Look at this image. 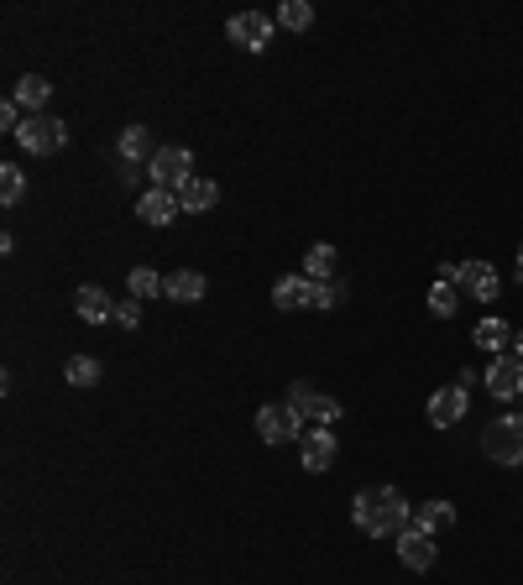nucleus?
I'll return each instance as SVG.
<instances>
[{
  "label": "nucleus",
  "instance_id": "f257e3e1",
  "mask_svg": "<svg viewBox=\"0 0 523 585\" xmlns=\"http://www.w3.org/2000/svg\"><path fill=\"white\" fill-rule=\"evenodd\" d=\"M351 518H356V528L367 533V538H398L408 523H414L398 486H367V491H356Z\"/></svg>",
  "mask_w": 523,
  "mask_h": 585
},
{
  "label": "nucleus",
  "instance_id": "f03ea898",
  "mask_svg": "<svg viewBox=\"0 0 523 585\" xmlns=\"http://www.w3.org/2000/svg\"><path fill=\"white\" fill-rule=\"evenodd\" d=\"M482 450H487V460H497V465H523V418H518V413L492 418L487 434H482Z\"/></svg>",
  "mask_w": 523,
  "mask_h": 585
},
{
  "label": "nucleus",
  "instance_id": "7ed1b4c3",
  "mask_svg": "<svg viewBox=\"0 0 523 585\" xmlns=\"http://www.w3.org/2000/svg\"><path fill=\"white\" fill-rule=\"evenodd\" d=\"M16 142L27 147L32 157H53V152L68 147V126L58 121V115H27L21 131H16Z\"/></svg>",
  "mask_w": 523,
  "mask_h": 585
},
{
  "label": "nucleus",
  "instance_id": "20e7f679",
  "mask_svg": "<svg viewBox=\"0 0 523 585\" xmlns=\"http://www.w3.org/2000/svg\"><path fill=\"white\" fill-rule=\"evenodd\" d=\"M152 189H168V194H178L184 183L194 178V157H189V147H163L152 157Z\"/></svg>",
  "mask_w": 523,
  "mask_h": 585
},
{
  "label": "nucleus",
  "instance_id": "39448f33",
  "mask_svg": "<svg viewBox=\"0 0 523 585\" xmlns=\"http://www.w3.org/2000/svg\"><path fill=\"white\" fill-rule=\"evenodd\" d=\"M272 32H278V21L262 16V11H241V16L225 21V37H231L236 48H246V53H262L272 42Z\"/></svg>",
  "mask_w": 523,
  "mask_h": 585
},
{
  "label": "nucleus",
  "instance_id": "423d86ee",
  "mask_svg": "<svg viewBox=\"0 0 523 585\" xmlns=\"http://www.w3.org/2000/svg\"><path fill=\"white\" fill-rule=\"evenodd\" d=\"M257 434L267 444H288V439H304V418L293 413L288 403H262L257 408Z\"/></svg>",
  "mask_w": 523,
  "mask_h": 585
},
{
  "label": "nucleus",
  "instance_id": "0eeeda50",
  "mask_svg": "<svg viewBox=\"0 0 523 585\" xmlns=\"http://www.w3.org/2000/svg\"><path fill=\"white\" fill-rule=\"evenodd\" d=\"M288 408L299 413V418H314V429H330L335 418H340V403H335V397L314 392L309 382H293V387H288Z\"/></svg>",
  "mask_w": 523,
  "mask_h": 585
},
{
  "label": "nucleus",
  "instance_id": "6e6552de",
  "mask_svg": "<svg viewBox=\"0 0 523 585\" xmlns=\"http://www.w3.org/2000/svg\"><path fill=\"white\" fill-rule=\"evenodd\" d=\"M398 559L408 570H435V533H424L419 523H408L398 533Z\"/></svg>",
  "mask_w": 523,
  "mask_h": 585
},
{
  "label": "nucleus",
  "instance_id": "1a4fd4ad",
  "mask_svg": "<svg viewBox=\"0 0 523 585\" xmlns=\"http://www.w3.org/2000/svg\"><path fill=\"white\" fill-rule=\"evenodd\" d=\"M487 392L492 397H518L523 392V361L518 356H492V366H487Z\"/></svg>",
  "mask_w": 523,
  "mask_h": 585
},
{
  "label": "nucleus",
  "instance_id": "9d476101",
  "mask_svg": "<svg viewBox=\"0 0 523 585\" xmlns=\"http://www.w3.org/2000/svg\"><path fill=\"white\" fill-rule=\"evenodd\" d=\"M466 403H471L466 387H440L435 397H429V424H435V429L461 424V418H466Z\"/></svg>",
  "mask_w": 523,
  "mask_h": 585
},
{
  "label": "nucleus",
  "instance_id": "9b49d317",
  "mask_svg": "<svg viewBox=\"0 0 523 585\" xmlns=\"http://www.w3.org/2000/svg\"><path fill=\"white\" fill-rule=\"evenodd\" d=\"M116 152H121V162H131V168H152V157L163 152L152 142V131L147 126H126L121 131V142H116Z\"/></svg>",
  "mask_w": 523,
  "mask_h": 585
},
{
  "label": "nucleus",
  "instance_id": "f8f14e48",
  "mask_svg": "<svg viewBox=\"0 0 523 585\" xmlns=\"http://www.w3.org/2000/svg\"><path fill=\"white\" fill-rule=\"evenodd\" d=\"M299 450H304V471L320 476V471H330V465H335V434L330 429H309L299 439Z\"/></svg>",
  "mask_w": 523,
  "mask_h": 585
},
{
  "label": "nucleus",
  "instance_id": "ddd939ff",
  "mask_svg": "<svg viewBox=\"0 0 523 585\" xmlns=\"http://www.w3.org/2000/svg\"><path fill=\"white\" fill-rule=\"evenodd\" d=\"M456 288H466L471 298H497V267L492 262H461L456 267Z\"/></svg>",
  "mask_w": 523,
  "mask_h": 585
},
{
  "label": "nucleus",
  "instance_id": "4468645a",
  "mask_svg": "<svg viewBox=\"0 0 523 585\" xmlns=\"http://www.w3.org/2000/svg\"><path fill=\"white\" fill-rule=\"evenodd\" d=\"M314 293H320V283H309V277H278L272 303L278 309H314Z\"/></svg>",
  "mask_w": 523,
  "mask_h": 585
},
{
  "label": "nucleus",
  "instance_id": "2eb2a0df",
  "mask_svg": "<svg viewBox=\"0 0 523 585\" xmlns=\"http://www.w3.org/2000/svg\"><path fill=\"white\" fill-rule=\"evenodd\" d=\"M74 309H79V319H84V324H105V319H116V303H110V293H105V288H95V283H84V288L74 293Z\"/></svg>",
  "mask_w": 523,
  "mask_h": 585
},
{
  "label": "nucleus",
  "instance_id": "dca6fc26",
  "mask_svg": "<svg viewBox=\"0 0 523 585\" xmlns=\"http://www.w3.org/2000/svg\"><path fill=\"white\" fill-rule=\"evenodd\" d=\"M178 209L184 204H178V194H168V189H147L142 199H136V215H142L147 225H168Z\"/></svg>",
  "mask_w": 523,
  "mask_h": 585
},
{
  "label": "nucleus",
  "instance_id": "f3484780",
  "mask_svg": "<svg viewBox=\"0 0 523 585\" xmlns=\"http://www.w3.org/2000/svg\"><path fill=\"white\" fill-rule=\"evenodd\" d=\"M178 204H184L189 215H204V209H215V204H220V183L194 173V178L184 183V189H178Z\"/></svg>",
  "mask_w": 523,
  "mask_h": 585
},
{
  "label": "nucleus",
  "instance_id": "a211bd4d",
  "mask_svg": "<svg viewBox=\"0 0 523 585\" xmlns=\"http://www.w3.org/2000/svg\"><path fill=\"white\" fill-rule=\"evenodd\" d=\"M21 110H27V115H48V100H53V84L48 79H42V74H27V79H21L16 84V95H11Z\"/></svg>",
  "mask_w": 523,
  "mask_h": 585
},
{
  "label": "nucleus",
  "instance_id": "6ab92c4d",
  "mask_svg": "<svg viewBox=\"0 0 523 585\" xmlns=\"http://www.w3.org/2000/svg\"><path fill=\"white\" fill-rule=\"evenodd\" d=\"M168 298L173 303H199L204 298V272H194V267L168 272Z\"/></svg>",
  "mask_w": 523,
  "mask_h": 585
},
{
  "label": "nucleus",
  "instance_id": "aec40b11",
  "mask_svg": "<svg viewBox=\"0 0 523 585\" xmlns=\"http://www.w3.org/2000/svg\"><path fill=\"white\" fill-rule=\"evenodd\" d=\"M414 523L424 533H445V528H456V507H450V502H419L414 507Z\"/></svg>",
  "mask_w": 523,
  "mask_h": 585
},
{
  "label": "nucleus",
  "instance_id": "412c9836",
  "mask_svg": "<svg viewBox=\"0 0 523 585\" xmlns=\"http://www.w3.org/2000/svg\"><path fill=\"white\" fill-rule=\"evenodd\" d=\"M272 21H278L283 32H309L314 27V6L309 0H283V6L272 11Z\"/></svg>",
  "mask_w": 523,
  "mask_h": 585
},
{
  "label": "nucleus",
  "instance_id": "4be33fe9",
  "mask_svg": "<svg viewBox=\"0 0 523 585\" xmlns=\"http://www.w3.org/2000/svg\"><path fill=\"white\" fill-rule=\"evenodd\" d=\"M126 288H131V298H157V293H168V277H157V267H131Z\"/></svg>",
  "mask_w": 523,
  "mask_h": 585
},
{
  "label": "nucleus",
  "instance_id": "5701e85b",
  "mask_svg": "<svg viewBox=\"0 0 523 585\" xmlns=\"http://www.w3.org/2000/svg\"><path fill=\"white\" fill-rule=\"evenodd\" d=\"M335 272V246H309L304 251V277H309V283H325V277Z\"/></svg>",
  "mask_w": 523,
  "mask_h": 585
},
{
  "label": "nucleus",
  "instance_id": "b1692460",
  "mask_svg": "<svg viewBox=\"0 0 523 585\" xmlns=\"http://www.w3.org/2000/svg\"><path fill=\"white\" fill-rule=\"evenodd\" d=\"M21 199H27V173H21V168H11V162H6V168H0V204H6V209H16Z\"/></svg>",
  "mask_w": 523,
  "mask_h": 585
},
{
  "label": "nucleus",
  "instance_id": "393cba45",
  "mask_svg": "<svg viewBox=\"0 0 523 585\" xmlns=\"http://www.w3.org/2000/svg\"><path fill=\"white\" fill-rule=\"evenodd\" d=\"M63 377H68V387H95V382H100V361H95V356H74Z\"/></svg>",
  "mask_w": 523,
  "mask_h": 585
},
{
  "label": "nucleus",
  "instance_id": "a878e982",
  "mask_svg": "<svg viewBox=\"0 0 523 585\" xmlns=\"http://www.w3.org/2000/svg\"><path fill=\"white\" fill-rule=\"evenodd\" d=\"M508 335H513V330H508L503 319H482V324H476V345H482V350H492V356L508 345Z\"/></svg>",
  "mask_w": 523,
  "mask_h": 585
},
{
  "label": "nucleus",
  "instance_id": "bb28decb",
  "mask_svg": "<svg viewBox=\"0 0 523 585\" xmlns=\"http://www.w3.org/2000/svg\"><path fill=\"white\" fill-rule=\"evenodd\" d=\"M429 314H435V319L456 314V293H450V283H435V293H429Z\"/></svg>",
  "mask_w": 523,
  "mask_h": 585
},
{
  "label": "nucleus",
  "instance_id": "cd10ccee",
  "mask_svg": "<svg viewBox=\"0 0 523 585\" xmlns=\"http://www.w3.org/2000/svg\"><path fill=\"white\" fill-rule=\"evenodd\" d=\"M116 324H121V330H136V324H142V298L116 303Z\"/></svg>",
  "mask_w": 523,
  "mask_h": 585
},
{
  "label": "nucleus",
  "instance_id": "c85d7f7f",
  "mask_svg": "<svg viewBox=\"0 0 523 585\" xmlns=\"http://www.w3.org/2000/svg\"><path fill=\"white\" fill-rule=\"evenodd\" d=\"M518 361H523V335H518Z\"/></svg>",
  "mask_w": 523,
  "mask_h": 585
},
{
  "label": "nucleus",
  "instance_id": "c756f323",
  "mask_svg": "<svg viewBox=\"0 0 523 585\" xmlns=\"http://www.w3.org/2000/svg\"><path fill=\"white\" fill-rule=\"evenodd\" d=\"M518 272H523V246H518Z\"/></svg>",
  "mask_w": 523,
  "mask_h": 585
}]
</instances>
